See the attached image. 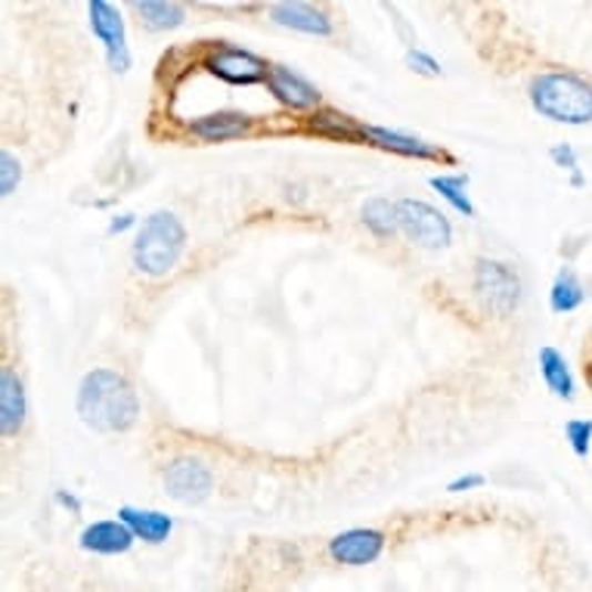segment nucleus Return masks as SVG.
Wrapping results in <instances>:
<instances>
[{"mask_svg": "<svg viewBox=\"0 0 592 592\" xmlns=\"http://www.w3.org/2000/svg\"><path fill=\"white\" fill-rule=\"evenodd\" d=\"M407 65H412L416 72H422L428 78L441 75V62L435 60V57H428L426 50H407Z\"/></svg>", "mask_w": 592, "mask_h": 592, "instance_id": "25", "label": "nucleus"}, {"mask_svg": "<svg viewBox=\"0 0 592 592\" xmlns=\"http://www.w3.org/2000/svg\"><path fill=\"white\" fill-rule=\"evenodd\" d=\"M586 298V292L580 286V279L571 271H562V274L555 276V283H552V292H549V304H552V310L555 314H571V310H578L580 304Z\"/></svg>", "mask_w": 592, "mask_h": 592, "instance_id": "20", "label": "nucleus"}, {"mask_svg": "<svg viewBox=\"0 0 592 592\" xmlns=\"http://www.w3.org/2000/svg\"><path fill=\"white\" fill-rule=\"evenodd\" d=\"M19 181H22V165H19V159H16L13 152L3 150L0 152V193H3V196H13Z\"/></svg>", "mask_w": 592, "mask_h": 592, "instance_id": "23", "label": "nucleus"}, {"mask_svg": "<svg viewBox=\"0 0 592 592\" xmlns=\"http://www.w3.org/2000/svg\"><path fill=\"white\" fill-rule=\"evenodd\" d=\"M364 140L372 143V146H381V150L397 152V155H410V159H447V152L438 150L435 143H426V140L412 137V134H400V131H391V127H372V124H364Z\"/></svg>", "mask_w": 592, "mask_h": 592, "instance_id": "13", "label": "nucleus"}, {"mask_svg": "<svg viewBox=\"0 0 592 592\" xmlns=\"http://www.w3.org/2000/svg\"><path fill=\"white\" fill-rule=\"evenodd\" d=\"M564 435L571 441V450L578 456L590 453V441H592V419H571L564 426Z\"/></svg>", "mask_w": 592, "mask_h": 592, "instance_id": "24", "label": "nucleus"}, {"mask_svg": "<svg viewBox=\"0 0 592 592\" xmlns=\"http://www.w3.org/2000/svg\"><path fill=\"white\" fill-rule=\"evenodd\" d=\"M57 502L65 506V509H72V512H81V500L72 497V493H65V490H57Z\"/></svg>", "mask_w": 592, "mask_h": 592, "instance_id": "29", "label": "nucleus"}, {"mask_svg": "<svg viewBox=\"0 0 592 592\" xmlns=\"http://www.w3.org/2000/svg\"><path fill=\"white\" fill-rule=\"evenodd\" d=\"M397 214H400V229L407 233V239L422 248H447L453 239L450 221L422 198H400Z\"/></svg>", "mask_w": 592, "mask_h": 592, "instance_id": "5", "label": "nucleus"}, {"mask_svg": "<svg viewBox=\"0 0 592 592\" xmlns=\"http://www.w3.org/2000/svg\"><path fill=\"white\" fill-rule=\"evenodd\" d=\"M88 13H91L93 34L100 38V44L106 47L109 65L115 72H127L131 69V47H127V38H124L122 13L106 0H91Z\"/></svg>", "mask_w": 592, "mask_h": 592, "instance_id": "7", "label": "nucleus"}, {"mask_svg": "<svg viewBox=\"0 0 592 592\" xmlns=\"http://www.w3.org/2000/svg\"><path fill=\"white\" fill-rule=\"evenodd\" d=\"M137 224V217L134 214H122V217H115L112 224H109V236H115V233H124L127 227H134Z\"/></svg>", "mask_w": 592, "mask_h": 592, "instance_id": "28", "label": "nucleus"}, {"mask_svg": "<svg viewBox=\"0 0 592 592\" xmlns=\"http://www.w3.org/2000/svg\"><path fill=\"white\" fill-rule=\"evenodd\" d=\"M78 416L106 435L127 431L140 416L137 391L115 369H91L78 385Z\"/></svg>", "mask_w": 592, "mask_h": 592, "instance_id": "1", "label": "nucleus"}, {"mask_svg": "<svg viewBox=\"0 0 592 592\" xmlns=\"http://www.w3.org/2000/svg\"><path fill=\"white\" fill-rule=\"evenodd\" d=\"M271 16H274L276 25H283V29L319 34V38L333 34V19L323 10H317V7H310V3H274Z\"/></svg>", "mask_w": 592, "mask_h": 592, "instance_id": "14", "label": "nucleus"}, {"mask_svg": "<svg viewBox=\"0 0 592 592\" xmlns=\"http://www.w3.org/2000/svg\"><path fill=\"white\" fill-rule=\"evenodd\" d=\"M310 127L317 131V134H329V137L338 140H348V143H357V140H364V124H357L348 115H338V112H319L310 119Z\"/></svg>", "mask_w": 592, "mask_h": 592, "instance_id": "21", "label": "nucleus"}, {"mask_svg": "<svg viewBox=\"0 0 592 592\" xmlns=\"http://www.w3.org/2000/svg\"><path fill=\"white\" fill-rule=\"evenodd\" d=\"M252 119L245 112H212V115H202L190 122V131L198 140H208V143H224V140H236L252 131Z\"/></svg>", "mask_w": 592, "mask_h": 592, "instance_id": "15", "label": "nucleus"}, {"mask_svg": "<svg viewBox=\"0 0 592 592\" xmlns=\"http://www.w3.org/2000/svg\"><path fill=\"white\" fill-rule=\"evenodd\" d=\"M381 549H385V533L376 528H350L329 540V559L350 568H364L379 559Z\"/></svg>", "mask_w": 592, "mask_h": 592, "instance_id": "9", "label": "nucleus"}, {"mask_svg": "<svg viewBox=\"0 0 592 592\" xmlns=\"http://www.w3.org/2000/svg\"><path fill=\"white\" fill-rule=\"evenodd\" d=\"M364 224L379 239H388L400 229V214H397V202H388V198L372 196L364 202Z\"/></svg>", "mask_w": 592, "mask_h": 592, "instance_id": "18", "label": "nucleus"}, {"mask_svg": "<svg viewBox=\"0 0 592 592\" xmlns=\"http://www.w3.org/2000/svg\"><path fill=\"white\" fill-rule=\"evenodd\" d=\"M540 372H543V381L549 385V391L562 400H571L574 397V376L564 364V357L555 348H540Z\"/></svg>", "mask_w": 592, "mask_h": 592, "instance_id": "17", "label": "nucleus"}, {"mask_svg": "<svg viewBox=\"0 0 592 592\" xmlns=\"http://www.w3.org/2000/svg\"><path fill=\"white\" fill-rule=\"evenodd\" d=\"M212 469L202 462V459H193V456H181L174 459L165 469V490L171 500L186 502H202L208 493H212Z\"/></svg>", "mask_w": 592, "mask_h": 592, "instance_id": "8", "label": "nucleus"}, {"mask_svg": "<svg viewBox=\"0 0 592 592\" xmlns=\"http://www.w3.org/2000/svg\"><path fill=\"white\" fill-rule=\"evenodd\" d=\"M25 416H29V400H25L22 379L10 366H3L0 369V431H3V438L19 435L25 426Z\"/></svg>", "mask_w": 592, "mask_h": 592, "instance_id": "11", "label": "nucleus"}, {"mask_svg": "<svg viewBox=\"0 0 592 592\" xmlns=\"http://www.w3.org/2000/svg\"><path fill=\"white\" fill-rule=\"evenodd\" d=\"M267 88H271V93H274L283 106L289 109H314L319 106V100H323L317 88H314L310 81H304L298 72H292L289 65H271Z\"/></svg>", "mask_w": 592, "mask_h": 592, "instance_id": "10", "label": "nucleus"}, {"mask_svg": "<svg viewBox=\"0 0 592 592\" xmlns=\"http://www.w3.org/2000/svg\"><path fill=\"white\" fill-rule=\"evenodd\" d=\"M205 69L221 78V81H227V84H258V81H267V72H271V65L261 57L248 53L243 47L227 44L208 50Z\"/></svg>", "mask_w": 592, "mask_h": 592, "instance_id": "6", "label": "nucleus"}, {"mask_svg": "<svg viewBox=\"0 0 592 592\" xmlns=\"http://www.w3.org/2000/svg\"><path fill=\"white\" fill-rule=\"evenodd\" d=\"M134 10L155 31L181 29L183 19H186V10L181 3H167V0H140V3H134Z\"/></svg>", "mask_w": 592, "mask_h": 592, "instance_id": "19", "label": "nucleus"}, {"mask_svg": "<svg viewBox=\"0 0 592 592\" xmlns=\"http://www.w3.org/2000/svg\"><path fill=\"white\" fill-rule=\"evenodd\" d=\"M431 186L441 193L450 205H453L456 212L466 214V217H474V205H471L469 193H466V186H469V177H462V174H456V177H431Z\"/></svg>", "mask_w": 592, "mask_h": 592, "instance_id": "22", "label": "nucleus"}, {"mask_svg": "<svg viewBox=\"0 0 592 592\" xmlns=\"http://www.w3.org/2000/svg\"><path fill=\"white\" fill-rule=\"evenodd\" d=\"M186 248V229L174 212H152L140 224L134 243V267L146 276H165L177 267Z\"/></svg>", "mask_w": 592, "mask_h": 592, "instance_id": "3", "label": "nucleus"}, {"mask_svg": "<svg viewBox=\"0 0 592 592\" xmlns=\"http://www.w3.org/2000/svg\"><path fill=\"white\" fill-rule=\"evenodd\" d=\"M474 292L481 295L487 310L509 317L521 302V276L502 261L478 258L474 261Z\"/></svg>", "mask_w": 592, "mask_h": 592, "instance_id": "4", "label": "nucleus"}, {"mask_svg": "<svg viewBox=\"0 0 592 592\" xmlns=\"http://www.w3.org/2000/svg\"><path fill=\"white\" fill-rule=\"evenodd\" d=\"M484 484V474H462V478H456V481H450V493H462V490H471V487H481Z\"/></svg>", "mask_w": 592, "mask_h": 592, "instance_id": "27", "label": "nucleus"}, {"mask_svg": "<svg viewBox=\"0 0 592 592\" xmlns=\"http://www.w3.org/2000/svg\"><path fill=\"white\" fill-rule=\"evenodd\" d=\"M531 106L559 124L592 122V84L571 72H543L531 81Z\"/></svg>", "mask_w": 592, "mask_h": 592, "instance_id": "2", "label": "nucleus"}, {"mask_svg": "<svg viewBox=\"0 0 592 592\" xmlns=\"http://www.w3.org/2000/svg\"><path fill=\"white\" fill-rule=\"evenodd\" d=\"M549 155H552V162H555V165L559 167H564V171H574V183H583V177H580L578 174V155H574V150H571V146H568V143H559V146H552V152H549Z\"/></svg>", "mask_w": 592, "mask_h": 592, "instance_id": "26", "label": "nucleus"}, {"mask_svg": "<svg viewBox=\"0 0 592 592\" xmlns=\"http://www.w3.org/2000/svg\"><path fill=\"white\" fill-rule=\"evenodd\" d=\"M119 521H124L137 540L146 543H165L171 531H174V518L159 512V509H137V506H122L119 509Z\"/></svg>", "mask_w": 592, "mask_h": 592, "instance_id": "16", "label": "nucleus"}, {"mask_svg": "<svg viewBox=\"0 0 592 592\" xmlns=\"http://www.w3.org/2000/svg\"><path fill=\"white\" fill-rule=\"evenodd\" d=\"M134 540L137 537L131 533V528L124 521H93L78 537L81 549L96 552V555H122V552L134 547Z\"/></svg>", "mask_w": 592, "mask_h": 592, "instance_id": "12", "label": "nucleus"}]
</instances>
